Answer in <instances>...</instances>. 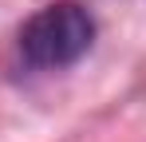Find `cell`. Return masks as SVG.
<instances>
[{"label": "cell", "mask_w": 146, "mask_h": 142, "mask_svg": "<svg viewBox=\"0 0 146 142\" xmlns=\"http://www.w3.org/2000/svg\"><path fill=\"white\" fill-rule=\"evenodd\" d=\"M95 40V20L83 4L59 0L40 8L32 20L20 28V51L32 67H67L79 55H87V47Z\"/></svg>", "instance_id": "obj_1"}]
</instances>
